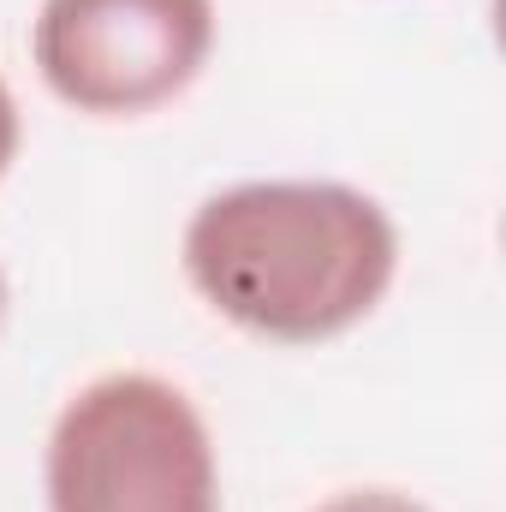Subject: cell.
<instances>
[{"label": "cell", "instance_id": "obj_5", "mask_svg": "<svg viewBox=\"0 0 506 512\" xmlns=\"http://www.w3.org/2000/svg\"><path fill=\"white\" fill-rule=\"evenodd\" d=\"M18 149H24V108H18V90H12L6 72H0V179L12 173Z\"/></svg>", "mask_w": 506, "mask_h": 512}, {"label": "cell", "instance_id": "obj_4", "mask_svg": "<svg viewBox=\"0 0 506 512\" xmlns=\"http://www.w3.org/2000/svg\"><path fill=\"white\" fill-rule=\"evenodd\" d=\"M310 512H435V507L417 501L411 489H393V483H352V489L322 495Z\"/></svg>", "mask_w": 506, "mask_h": 512}, {"label": "cell", "instance_id": "obj_1", "mask_svg": "<svg viewBox=\"0 0 506 512\" xmlns=\"http://www.w3.org/2000/svg\"><path fill=\"white\" fill-rule=\"evenodd\" d=\"M399 221L352 179H233L179 233V274L209 316L262 346H328L364 328L399 280Z\"/></svg>", "mask_w": 506, "mask_h": 512}, {"label": "cell", "instance_id": "obj_2", "mask_svg": "<svg viewBox=\"0 0 506 512\" xmlns=\"http://www.w3.org/2000/svg\"><path fill=\"white\" fill-rule=\"evenodd\" d=\"M48 512H227L221 447L161 370H102L72 387L42 441Z\"/></svg>", "mask_w": 506, "mask_h": 512}, {"label": "cell", "instance_id": "obj_6", "mask_svg": "<svg viewBox=\"0 0 506 512\" xmlns=\"http://www.w3.org/2000/svg\"><path fill=\"white\" fill-rule=\"evenodd\" d=\"M6 304H12V292H6V268H0V322H6Z\"/></svg>", "mask_w": 506, "mask_h": 512}, {"label": "cell", "instance_id": "obj_3", "mask_svg": "<svg viewBox=\"0 0 506 512\" xmlns=\"http://www.w3.org/2000/svg\"><path fill=\"white\" fill-rule=\"evenodd\" d=\"M221 42L215 0H36L30 66L84 120H149L173 108Z\"/></svg>", "mask_w": 506, "mask_h": 512}]
</instances>
